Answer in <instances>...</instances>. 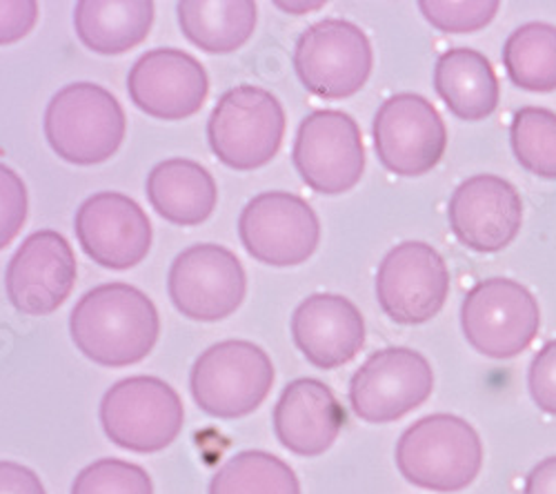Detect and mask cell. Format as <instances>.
I'll return each instance as SVG.
<instances>
[{"instance_id": "1", "label": "cell", "mask_w": 556, "mask_h": 494, "mask_svg": "<svg viewBox=\"0 0 556 494\" xmlns=\"http://www.w3.org/2000/svg\"><path fill=\"white\" fill-rule=\"evenodd\" d=\"M78 352L103 368L141 364L161 334L154 301L129 283H103L85 292L70 314Z\"/></svg>"}, {"instance_id": "2", "label": "cell", "mask_w": 556, "mask_h": 494, "mask_svg": "<svg viewBox=\"0 0 556 494\" xmlns=\"http://www.w3.org/2000/svg\"><path fill=\"white\" fill-rule=\"evenodd\" d=\"M396 466L403 479L416 487L445 494L458 492L479 477L483 443L466 419L430 415L401 434Z\"/></svg>"}, {"instance_id": "3", "label": "cell", "mask_w": 556, "mask_h": 494, "mask_svg": "<svg viewBox=\"0 0 556 494\" xmlns=\"http://www.w3.org/2000/svg\"><path fill=\"white\" fill-rule=\"evenodd\" d=\"M127 131L118 99L97 83H72L45 110V139L67 163L89 167L110 161Z\"/></svg>"}, {"instance_id": "4", "label": "cell", "mask_w": 556, "mask_h": 494, "mask_svg": "<svg viewBox=\"0 0 556 494\" xmlns=\"http://www.w3.org/2000/svg\"><path fill=\"white\" fill-rule=\"evenodd\" d=\"M286 110L256 85L227 89L207 121V141L218 161L237 172L267 165L286 139Z\"/></svg>"}, {"instance_id": "5", "label": "cell", "mask_w": 556, "mask_h": 494, "mask_svg": "<svg viewBox=\"0 0 556 494\" xmlns=\"http://www.w3.org/2000/svg\"><path fill=\"white\" fill-rule=\"evenodd\" d=\"M274 377L271 358L261 345L227 339L201 352L190 372V390L205 415L231 421L263 406Z\"/></svg>"}, {"instance_id": "6", "label": "cell", "mask_w": 556, "mask_h": 494, "mask_svg": "<svg viewBox=\"0 0 556 494\" xmlns=\"http://www.w3.org/2000/svg\"><path fill=\"white\" fill-rule=\"evenodd\" d=\"M101 426L123 451L152 455L172 445L185 421L178 392L159 377H129L114 383L101 398Z\"/></svg>"}, {"instance_id": "7", "label": "cell", "mask_w": 556, "mask_h": 494, "mask_svg": "<svg viewBox=\"0 0 556 494\" xmlns=\"http://www.w3.org/2000/svg\"><path fill=\"white\" fill-rule=\"evenodd\" d=\"M375 52L367 34L343 18L309 25L294 45V69L307 92L343 101L358 94L372 74Z\"/></svg>"}, {"instance_id": "8", "label": "cell", "mask_w": 556, "mask_h": 494, "mask_svg": "<svg viewBox=\"0 0 556 494\" xmlns=\"http://www.w3.org/2000/svg\"><path fill=\"white\" fill-rule=\"evenodd\" d=\"M468 343L490 358H513L528 350L541 328V309L528 288L513 279L477 283L460 305Z\"/></svg>"}, {"instance_id": "9", "label": "cell", "mask_w": 556, "mask_h": 494, "mask_svg": "<svg viewBox=\"0 0 556 494\" xmlns=\"http://www.w3.org/2000/svg\"><path fill=\"white\" fill-rule=\"evenodd\" d=\"M294 167L316 194H345L365 172V145L358 123L341 110H316L296 131Z\"/></svg>"}, {"instance_id": "10", "label": "cell", "mask_w": 556, "mask_h": 494, "mask_svg": "<svg viewBox=\"0 0 556 494\" xmlns=\"http://www.w3.org/2000/svg\"><path fill=\"white\" fill-rule=\"evenodd\" d=\"M167 292L182 317L216 324L241 307L248 277L235 252L216 243H199L172 261Z\"/></svg>"}, {"instance_id": "11", "label": "cell", "mask_w": 556, "mask_h": 494, "mask_svg": "<svg viewBox=\"0 0 556 494\" xmlns=\"http://www.w3.org/2000/svg\"><path fill=\"white\" fill-rule=\"evenodd\" d=\"M434 372L428 358L409 347L375 352L350 381V406L367 423H392L430 398Z\"/></svg>"}, {"instance_id": "12", "label": "cell", "mask_w": 556, "mask_h": 494, "mask_svg": "<svg viewBox=\"0 0 556 494\" xmlns=\"http://www.w3.org/2000/svg\"><path fill=\"white\" fill-rule=\"evenodd\" d=\"M245 252L271 267L305 263L318 248L320 223L312 205L292 192H263L239 216Z\"/></svg>"}, {"instance_id": "13", "label": "cell", "mask_w": 556, "mask_h": 494, "mask_svg": "<svg viewBox=\"0 0 556 494\" xmlns=\"http://www.w3.org/2000/svg\"><path fill=\"white\" fill-rule=\"evenodd\" d=\"M447 294L450 269L443 256L424 241H405L392 248L379 265V305L401 326H421L434 319Z\"/></svg>"}, {"instance_id": "14", "label": "cell", "mask_w": 556, "mask_h": 494, "mask_svg": "<svg viewBox=\"0 0 556 494\" xmlns=\"http://www.w3.org/2000/svg\"><path fill=\"white\" fill-rule=\"evenodd\" d=\"M372 137L381 165L396 176L432 172L447 148V127L439 110L412 92L390 97L379 107Z\"/></svg>"}, {"instance_id": "15", "label": "cell", "mask_w": 556, "mask_h": 494, "mask_svg": "<svg viewBox=\"0 0 556 494\" xmlns=\"http://www.w3.org/2000/svg\"><path fill=\"white\" fill-rule=\"evenodd\" d=\"M74 230L83 252L116 273L143 263L154 237L146 210L121 192H99L85 199L76 212Z\"/></svg>"}, {"instance_id": "16", "label": "cell", "mask_w": 556, "mask_h": 494, "mask_svg": "<svg viewBox=\"0 0 556 494\" xmlns=\"http://www.w3.org/2000/svg\"><path fill=\"white\" fill-rule=\"evenodd\" d=\"M78 265L70 241L54 232L29 235L8 263L5 290L10 303L29 317H48L72 294Z\"/></svg>"}, {"instance_id": "17", "label": "cell", "mask_w": 556, "mask_h": 494, "mask_svg": "<svg viewBox=\"0 0 556 494\" xmlns=\"http://www.w3.org/2000/svg\"><path fill=\"white\" fill-rule=\"evenodd\" d=\"M127 92L131 103L152 118L185 121L205 105L210 76L192 54L159 48L131 65Z\"/></svg>"}, {"instance_id": "18", "label": "cell", "mask_w": 556, "mask_h": 494, "mask_svg": "<svg viewBox=\"0 0 556 494\" xmlns=\"http://www.w3.org/2000/svg\"><path fill=\"white\" fill-rule=\"evenodd\" d=\"M447 218L460 245L494 254L517 239L523 226V201L505 178L477 174L454 190Z\"/></svg>"}, {"instance_id": "19", "label": "cell", "mask_w": 556, "mask_h": 494, "mask_svg": "<svg viewBox=\"0 0 556 494\" xmlns=\"http://www.w3.org/2000/svg\"><path fill=\"white\" fill-rule=\"evenodd\" d=\"M292 339L314 368H343L365 345L363 314L341 294H309L292 314Z\"/></svg>"}, {"instance_id": "20", "label": "cell", "mask_w": 556, "mask_h": 494, "mask_svg": "<svg viewBox=\"0 0 556 494\" xmlns=\"http://www.w3.org/2000/svg\"><path fill=\"white\" fill-rule=\"evenodd\" d=\"M345 426L337 394L318 379L290 381L274 406V434L296 457L326 455Z\"/></svg>"}, {"instance_id": "21", "label": "cell", "mask_w": 556, "mask_h": 494, "mask_svg": "<svg viewBox=\"0 0 556 494\" xmlns=\"http://www.w3.org/2000/svg\"><path fill=\"white\" fill-rule=\"evenodd\" d=\"M146 194L159 216L180 228L201 226L214 214L218 201L214 176L190 159L159 163L148 176Z\"/></svg>"}, {"instance_id": "22", "label": "cell", "mask_w": 556, "mask_h": 494, "mask_svg": "<svg viewBox=\"0 0 556 494\" xmlns=\"http://www.w3.org/2000/svg\"><path fill=\"white\" fill-rule=\"evenodd\" d=\"M154 12L150 0H80L74 8V27L87 50L121 56L150 36Z\"/></svg>"}, {"instance_id": "23", "label": "cell", "mask_w": 556, "mask_h": 494, "mask_svg": "<svg viewBox=\"0 0 556 494\" xmlns=\"http://www.w3.org/2000/svg\"><path fill=\"white\" fill-rule=\"evenodd\" d=\"M434 89L460 121H485L498 105V78L492 63L477 50L454 48L439 56Z\"/></svg>"}, {"instance_id": "24", "label": "cell", "mask_w": 556, "mask_h": 494, "mask_svg": "<svg viewBox=\"0 0 556 494\" xmlns=\"http://www.w3.org/2000/svg\"><path fill=\"white\" fill-rule=\"evenodd\" d=\"M176 12L182 36L207 54L241 50L258 21L252 0H182Z\"/></svg>"}, {"instance_id": "25", "label": "cell", "mask_w": 556, "mask_h": 494, "mask_svg": "<svg viewBox=\"0 0 556 494\" xmlns=\"http://www.w3.org/2000/svg\"><path fill=\"white\" fill-rule=\"evenodd\" d=\"M503 65L509 80L526 92H554L556 27L549 23H526L515 29L503 45Z\"/></svg>"}, {"instance_id": "26", "label": "cell", "mask_w": 556, "mask_h": 494, "mask_svg": "<svg viewBox=\"0 0 556 494\" xmlns=\"http://www.w3.org/2000/svg\"><path fill=\"white\" fill-rule=\"evenodd\" d=\"M210 494H301L296 472L271 453L243 451L210 481Z\"/></svg>"}, {"instance_id": "27", "label": "cell", "mask_w": 556, "mask_h": 494, "mask_svg": "<svg viewBox=\"0 0 556 494\" xmlns=\"http://www.w3.org/2000/svg\"><path fill=\"white\" fill-rule=\"evenodd\" d=\"M509 143L523 169L556 178V114L545 107H523L509 125Z\"/></svg>"}, {"instance_id": "28", "label": "cell", "mask_w": 556, "mask_h": 494, "mask_svg": "<svg viewBox=\"0 0 556 494\" xmlns=\"http://www.w3.org/2000/svg\"><path fill=\"white\" fill-rule=\"evenodd\" d=\"M72 494H154V483L146 468L105 457L76 474Z\"/></svg>"}, {"instance_id": "29", "label": "cell", "mask_w": 556, "mask_h": 494, "mask_svg": "<svg viewBox=\"0 0 556 494\" xmlns=\"http://www.w3.org/2000/svg\"><path fill=\"white\" fill-rule=\"evenodd\" d=\"M496 0H421L426 21L445 34H472L488 27L498 14Z\"/></svg>"}, {"instance_id": "30", "label": "cell", "mask_w": 556, "mask_h": 494, "mask_svg": "<svg viewBox=\"0 0 556 494\" xmlns=\"http://www.w3.org/2000/svg\"><path fill=\"white\" fill-rule=\"evenodd\" d=\"M29 210V197L23 178L5 163H0V252L23 230Z\"/></svg>"}, {"instance_id": "31", "label": "cell", "mask_w": 556, "mask_h": 494, "mask_svg": "<svg viewBox=\"0 0 556 494\" xmlns=\"http://www.w3.org/2000/svg\"><path fill=\"white\" fill-rule=\"evenodd\" d=\"M528 388L536 406L545 415L556 417V341L545 343L532 358Z\"/></svg>"}, {"instance_id": "32", "label": "cell", "mask_w": 556, "mask_h": 494, "mask_svg": "<svg viewBox=\"0 0 556 494\" xmlns=\"http://www.w3.org/2000/svg\"><path fill=\"white\" fill-rule=\"evenodd\" d=\"M38 23L34 0H0V45L23 40Z\"/></svg>"}, {"instance_id": "33", "label": "cell", "mask_w": 556, "mask_h": 494, "mask_svg": "<svg viewBox=\"0 0 556 494\" xmlns=\"http://www.w3.org/2000/svg\"><path fill=\"white\" fill-rule=\"evenodd\" d=\"M0 494H48L40 477L16 461H0Z\"/></svg>"}, {"instance_id": "34", "label": "cell", "mask_w": 556, "mask_h": 494, "mask_svg": "<svg viewBox=\"0 0 556 494\" xmlns=\"http://www.w3.org/2000/svg\"><path fill=\"white\" fill-rule=\"evenodd\" d=\"M523 494H556V457H547L532 468Z\"/></svg>"}, {"instance_id": "35", "label": "cell", "mask_w": 556, "mask_h": 494, "mask_svg": "<svg viewBox=\"0 0 556 494\" xmlns=\"http://www.w3.org/2000/svg\"><path fill=\"white\" fill-rule=\"evenodd\" d=\"M278 8H281V10H288V12L305 14V12H309V10H318V8H323V3H314V5H305V3H301V5H294V3H278Z\"/></svg>"}]
</instances>
